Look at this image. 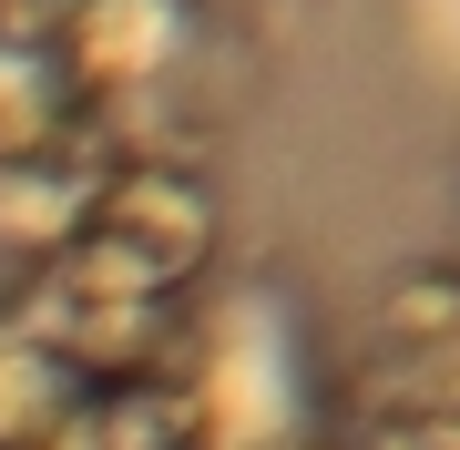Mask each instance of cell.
I'll use <instances>...</instances> for the list:
<instances>
[{
	"label": "cell",
	"mask_w": 460,
	"mask_h": 450,
	"mask_svg": "<svg viewBox=\"0 0 460 450\" xmlns=\"http://www.w3.org/2000/svg\"><path fill=\"white\" fill-rule=\"evenodd\" d=\"M420 31H429V41H440L450 62H460V0H420Z\"/></svg>",
	"instance_id": "6da1fadb"
}]
</instances>
